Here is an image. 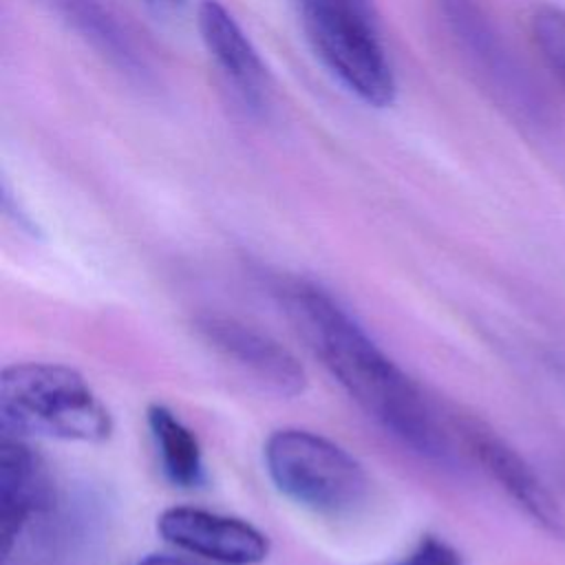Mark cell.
Wrapping results in <instances>:
<instances>
[{
	"mask_svg": "<svg viewBox=\"0 0 565 565\" xmlns=\"http://www.w3.org/2000/svg\"><path fill=\"white\" fill-rule=\"evenodd\" d=\"M280 296L309 349L369 417L417 455L450 459L448 433L419 386L331 294L313 282L291 280Z\"/></svg>",
	"mask_w": 565,
	"mask_h": 565,
	"instance_id": "6da1fadb",
	"label": "cell"
},
{
	"mask_svg": "<svg viewBox=\"0 0 565 565\" xmlns=\"http://www.w3.org/2000/svg\"><path fill=\"white\" fill-rule=\"evenodd\" d=\"M0 428L15 437L99 444L113 419L82 373L57 362H20L0 373Z\"/></svg>",
	"mask_w": 565,
	"mask_h": 565,
	"instance_id": "7a4b0ae2",
	"label": "cell"
},
{
	"mask_svg": "<svg viewBox=\"0 0 565 565\" xmlns=\"http://www.w3.org/2000/svg\"><path fill=\"white\" fill-rule=\"evenodd\" d=\"M307 40L327 71L373 108L393 104L397 84L371 0H296Z\"/></svg>",
	"mask_w": 565,
	"mask_h": 565,
	"instance_id": "3957f363",
	"label": "cell"
},
{
	"mask_svg": "<svg viewBox=\"0 0 565 565\" xmlns=\"http://www.w3.org/2000/svg\"><path fill=\"white\" fill-rule=\"evenodd\" d=\"M265 466L274 486L294 503L324 514L355 512L369 497L362 463L335 441L302 428H280L265 444Z\"/></svg>",
	"mask_w": 565,
	"mask_h": 565,
	"instance_id": "277c9868",
	"label": "cell"
},
{
	"mask_svg": "<svg viewBox=\"0 0 565 565\" xmlns=\"http://www.w3.org/2000/svg\"><path fill=\"white\" fill-rule=\"evenodd\" d=\"M57 512V490L46 463L22 437L0 441V527L4 552H22L44 534Z\"/></svg>",
	"mask_w": 565,
	"mask_h": 565,
	"instance_id": "5b68a950",
	"label": "cell"
},
{
	"mask_svg": "<svg viewBox=\"0 0 565 565\" xmlns=\"http://www.w3.org/2000/svg\"><path fill=\"white\" fill-rule=\"evenodd\" d=\"M157 530L181 552L218 565H258L269 554V539L252 523L194 505L163 510Z\"/></svg>",
	"mask_w": 565,
	"mask_h": 565,
	"instance_id": "8992f818",
	"label": "cell"
},
{
	"mask_svg": "<svg viewBox=\"0 0 565 565\" xmlns=\"http://www.w3.org/2000/svg\"><path fill=\"white\" fill-rule=\"evenodd\" d=\"M196 329L221 355L254 375L269 391L282 397L305 391L307 373L302 364L269 333L223 313L201 316Z\"/></svg>",
	"mask_w": 565,
	"mask_h": 565,
	"instance_id": "52a82bcc",
	"label": "cell"
},
{
	"mask_svg": "<svg viewBox=\"0 0 565 565\" xmlns=\"http://www.w3.org/2000/svg\"><path fill=\"white\" fill-rule=\"evenodd\" d=\"M463 433L475 457L510 499L547 534L565 539V514L532 466L503 439L479 424H466Z\"/></svg>",
	"mask_w": 565,
	"mask_h": 565,
	"instance_id": "ba28073f",
	"label": "cell"
},
{
	"mask_svg": "<svg viewBox=\"0 0 565 565\" xmlns=\"http://www.w3.org/2000/svg\"><path fill=\"white\" fill-rule=\"evenodd\" d=\"M199 31L216 64L249 104H260L267 90V68L232 13L216 0L199 4Z\"/></svg>",
	"mask_w": 565,
	"mask_h": 565,
	"instance_id": "9c48e42d",
	"label": "cell"
},
{
	"mask_svg": "<svg viewBox=\"0 0 565 565\" xmlns=\"http://www.w3.org/2000/svg\"><path fill=\"white\" fill-rule=\"evenodd\" d=\"M146 419L163 475L179 488H199L205 466L196 435L163 404H150Z\"/></svg>",
	"mask_w": 565,
	"mask_h": 565,
	"instance_id": "30bf717a",
	"label": "cell"
},
{
	"mask_svg": "<svg viewBox=\"0 0 565 565\" xmlns=\"http://www.w3.org/2000/svg\"><path fill=\"white\" fill-rule=\"evenodd\" d=\"M53 11H57L62 18H66L75 29H79L86 38L110 51L113 55L128 57L126 46L115 29V24L108 20V15L97 7L95 0H40Z\"/></svg>",
	"mask_w": 565,
	"mask_h": 565,
	"instance_id": "8fae6325",
	"label": "cell"
},
{
	"mask_svg": "<svg viewBox=\"0 0 565 565\" xmlns=\"http://www.w3.org/2000/svg\"><path fill=\"white\" fill-rule=\"evenodd\" d=\"M532 38L550 73L565 86V9L543 4L532 13Z\"/></svg>",
	"mask_w": 565,
	"mask_h": 565,
	"instance_id": "7c38bea8",
	"label": "cell"
},
{
	"mask_svg": "<svg viewBox=\"0 0 565 565\" xmlns=\"http://www.w3.org/2000/svg\"><path fill=\"white\" fill-rule=\"evenodd\" d=\"M393 565H463L461 554L439 536H424L408 556Z\"/></svg>",
	"mask_w": 565,
	"mask_h": 565,
	"instance_id": "4fadbf2b",
	"label": "cell"
},
{
	"mask_svg": "<svg viewBox=\"0 0 565 565\" xmlns=\"http://www.w3.org/2000/svg\"><path fill=\"white\" fill-rule=\"evenodd\" d=\"M135 565H203V563L185 556H177V554H150Z\"/></svg>",
	"mask_w": 565,
	"mask_h": 565,
	"instance_id": "5bb4252c",
	"label": "cell"
},
{
	"mask_svg": "<svg viewBox=\"0 0 565 565\" xmlns=\"http://www.w3.org/2000/svg\"><path fill=\"white\" fill-rule=\"evenodd\" d=\"M146 2H150V4H154L159 9H179L185 0H146Z\"/></svg>",
	"mask_w": 565,
	"mask_h": 565,
	"instance_id": "9a60e30c",
	"label": "cell"
}]
</instances>
